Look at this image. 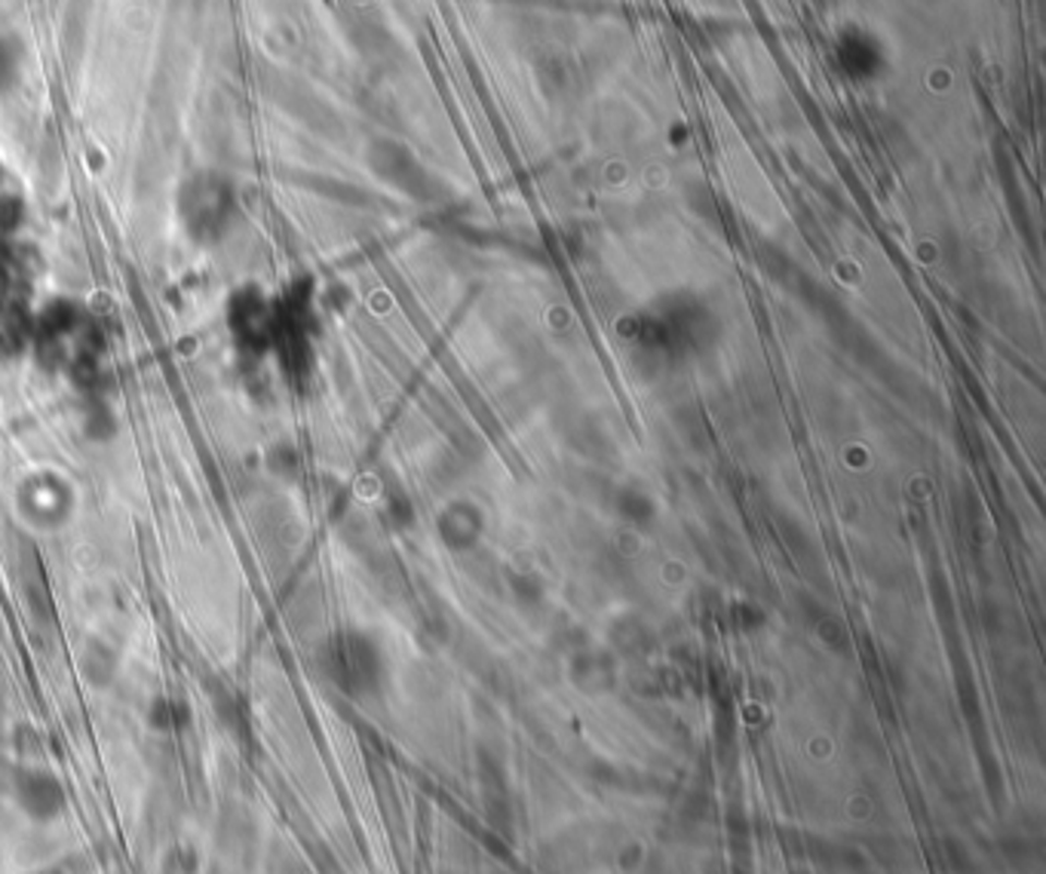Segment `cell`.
<instances>
[{
    "label": "cell",
    "mask_w": 1046,
    "mask_h": 874,
    "mask_svg": "<svg viewBox=\"0 0 1046 874\" xmlns=\"http://www.w3.org/2000/svg\"><path fill=\"white\" fill-rule=\"evenodd\" d=\"M62 792L56 786V779L49 777H28L22 782V804L25 810H32L37 816H49L59 810Z\"/></svg>",
    "instance_id": "cell-2"
},
{
    "label": "cell",
    "mask_w": 1046,
    "mask_h": 874,
    "mask_svg": "<svg viewBox=\"0 0 1046 874\" xmlns=\"http://www.w3.org/2000/svg\"><path fill=\"white\" fill-rule=\"evenodd\" d=\"M22 510H25V518H32L37 525H56V522L68 518L71 491L62 479H56L49 472L34 476L22 486Z\"/></svg>",
    "instance_id": "cell-1"
}]
</instances>
